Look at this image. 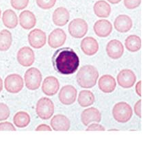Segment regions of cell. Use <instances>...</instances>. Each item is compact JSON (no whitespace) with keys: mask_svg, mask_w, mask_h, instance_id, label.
<instances>
[{"mask_svg":"<svg viewBox=\"0 0 154 152\" xmlns=\"http://www.w3.org/2000/svg\"><path fill=\"white\" fill-rule=\"evenodd\" d=\"M106 1H108V2H110V4H117L119 3H120V2H121V0H106Z\"/></svg>","mask_w":154,"mask_h":152,"instance_id":"74e56055","label":"cell"},{"mask_svg":"<svg viewBox=\"0 0 154 152\" xmlns=\"http://www.w3.org/2000/svg\"><path fill=\"white\" fill-rule=\"evenodd\" d=\"M25 84L27 88L30 91H35L39 88L42 82V74L39 69L31 67L26 71L24 76Z\"/></svg>","mask_w":154,"mask_h":152,"instance_id":"5b68a950","label":"cell"},{"mask_svg":"<svg viewBox=\"0 0 154 152\" xmlns=\"http://www.w3.org/2000/svg\"><path fill=\"white\" fill-rule=\"evenodd\" d=\"M106 53L110 58L116 60L121 58L124 53L123 45L116 39L111 40L106 45Z\"/></svg>","mask_w":154,"mask_h":152,"instance_id":"4fadbf2b","label":"cell"},{"mask_svg":"<svg viewBox=\"0 0 154 152\" xmlns=\"http://www.w3.org/2000/svg\"><path fill=\"white\" fill-rule=\"evenodd\" d=\"M12 7L17 11L26 8L29 4V0H11Z\"/></svg>","mask_w":154,"mask_h":152,"instance_id":"f546056e","label":"cell"},{"mask_svg":"<svg viewBox=\"0 0 154 152\" xmlns=\"http://www.w3.org/2000/svg\"><path fill=\"white\" fill-rule=\"evenodd\" d=\"M39 8L44 10H49L55 6L56 0H36Z\"/></svg>","mask_w":154,"mask_h":152,"instance_id":"f1b7e54d","label":"cell"},{"mask_svg":"<svg viewBox=\"0 0 154 152\" xmlns=\"http://www.w3.org/2000/svg\"><path fill=\"white\" fill-rule=\"evenodd\" d=\"M2 89H3V81H2V79L0 78V93H1Z\"/></svg>","mask_w":154,"mask_h":152,"instance_id":"f35d334b","label":"cell"},{"mask_svg":"<svg viewBox=\"0 0 154 152\" xmlns=\"http://www.w3.org/2000/svg\"><path fill=\"white\" fill-rule=\"evenodd\" d=\"M114 26L117 32L120 33H126L132 28L133 22L130 17L127 14H120L116 17Z\"/></svg>","mask_w":154,"mask_h":152,"instance_id":"ac0fdd59","label":"cell"},{"mask_svg":"<svg viewBox=\"0 0 154 152\" xmlns=\"http://www.w3.org/2000/svg\"><path fill=\"white\" fill-rule=\"evenodd\" d=\"M116 80L119 85L122 88H130L136 83V76L132 70L125 69L119 72Z\"/></svg>","mask_w":154,"mask_h":152,"instance_id":"9c48e42d","label":"cell"},{"mask_svg":"<svg viewBox=\"0 0 154 152\" xmlns=\"http://www.w3.org/2000/svg\"><path fill=\"white\" fill-rule=\"evenodd\" d=\"M125 46L127 50L130 52H136L141 48V39L140 37L135 34L130 35L125 41Z\"/></svg>","mask_w":154,"mask_h":152,"instance_id":"484cf974","label":"cell"},{"mask_svg":"<svg viewBox=\"0 0 154 152\" xmlns=\"http://www.w3.org/2000/svg\"><path fill=\"white\" fill-rule=\"evenodd\" d=\"M66 40V34L65 32L61 28H56L49 34L48 45L51 48H58L65 43Z\"/></svg>","mask_w":154,"mask_h":152,"instance_id":"7c38bea8","label":"cell"},{"mask_svg":"<svg viewBox=\"0 0 154 152\" xmlns=\"http://www.w3.org/2000/svg\"><path fill=\"white\" fill-rule=\"evenodd\" d=\"M93 30L97 36L105 38L110 36L112 32V25L108 20H98L94 24Z\"/></svg>","mask_w":154,"mask_h":152,"instance_id":"2e32d148","label":"cell"},{"mask_svg":"<svg viewBox=\"0 0 154 152\" xmlns=\"http://www.w3.org/2000/svg\"><path fill=\"white\" fill-rule=\"evenodd\" d=\"M0 131H16V128L10 122H2L0 123Z\"/></svg>","mask_w":154,"mask_h":152,"instance_id":"d6a6232c","label":"cell"},{"mask_svg":"<svg viewBox=\"0 0 154 152\" xmlns=\"http://www.w3.org/2000/svg\"><path fill=\"white\" fill-rule=\"evenodd\" d=\"M12 43L11 32L8 29H3L0 32V51H6L11 48Z\"/></svg>","mask_w":154,"mask_h":152,"instance_id":"4316f807","label":"cell"},{"mask_svg":"<svg viewBox=\"0 0 154 152\" xmlns=\"http://www.w3.org/2000/svg\"><path fill=\"white\" fill-rule=\"evenodd\" d=\"M28 39L29 45L32 47L34 49H40L46 44L47 36L43 30L36 28L29 32Z\"/></svg>","mask_w":154,"mask_h":152,"instance_id":"30bf717a","label":"cell"},{"mask_svg":"<svg viewBox=\"0 0 154 152\" xmlns=\"http://www.w3.org/2000/svg\"><path fill=\"white\" fill-rule=\"evenodd\" d=\"M112 115L115 121L118 123H125L132 117V108L125 101L119 102L113 107Z\"/></svg>","mask_w":154,"mask_h":152,"instance_id":"3957f363","label":"cell"},{"mask_svg":"<svg viewBox=\"0 0 154 152\" xmlns=\"http://www.w3.org/2000/svg\"><path fill=\"white\" fill-rule=\"evenodd\" d=\"M13 122L17 128H24L30 123V116L26 112L19 111L14 116Z\"/></svg>","mask_w":154,"mask_h":152,"instance_id":"83f0119b","label":"cell"},{"mask_svg":"<svg viewBox=\"0 0 154 152\" xmlns=\"http://www.w3.org/2000/svg\"><path fill=\"white\" fill-rule=\"evenodd\" d=\"M136 92L139 97H141V81H138L136 84Z\"/></svg>","mask_w":154,"mask_h":152,"instance_id":"8d00e7d4","label":"cell"},{"mask_svg":"<svg viewBox=\"0 0 154 152\" xmlns=\"http://www.w3.org/2000/svg\"><path fill=\"white\" fill-rule=\"evenodd\" d=\"M36 112L37 115L43 120H48L54 113V104L50 99L42 98L36 104Z\"/></svg>","mask_w":154,"mask_h":152,"instance_id":"277c9868","label":"cell"},{"mask_svg":"<svg viewBox=\"0 0 154 152\" xmlns=\"http://www.w3.org/2000/svg\"><path fill=\"white\" fill-rule=\"evenodd\" d=\"M2 22L4 26L9 29H14L18 25V17L15 13L11 9H8L5 11L2 15Z\"/></svg>","mask_w":154,"mask_h":152,"instance_id":"cb8c5ba5","label":"cell"},{"mask_svg":"<svg viewBox=\"0 0 154 152\" xmlns=\"http://www.w3.org/2000/svg\"><path fill=\"white\" fill-rule=\"evenodd\" d=\"M99 88L105 93H110L115 91L116 83L115 78L110 75H103L99 79Z\"/></svg>","mask_w":154,"mask_h":152,"instance_id":"ffe728a7","label":"cell"},{"mask_svg":"<svg viewBox=\"0 0 154 152\" xmlns=\"http://www.w3.org/2000/svg\"><path fill=\"white\" fill-rule=\"evenodd\" d=\"M134 113H136V115H137L139 118L141 117V99L138 100L136 102V104L134 105Z\"/></svg>","mask_w":154,"mask_h":152,"instance_id":"e575fe53","label":"cell"},{"mask_svg":"<svg viewBox=\"0 0 154 152\" xmlns=\"http://www.w3.org/2000/svg\"><path fill=\"white\" fill-rule=\"evenodd\" d=\"M23 78L19 74H10L4 80L5 88L8 93L16 94L19 93L23 88Z\"/></svg>","mask_w":154,"mask_h":152,"instance_id":"52a82bcc","label":"cell"},{"mask_svg":"<svg viewBox=\"0 0 154 152\" xmlns=\"http://www.w3.org/2000/svg\"><path fill=\"white\" fill-rule=\"evenodd\" d=\"M80 47L84 54L88 56H92L97 53L99 46L97 41L95 39L91 36H87L82 40Z\"/></svg>","mask_w":154,"mask_h":152,"instance_id":"9a60e30c","label":"cell"},{"mask_svg":"<svg viewBox=\"0 0 154 152\" xmlns=\"http://www.w3.org/2000/svg\"><path fill=\"white\" fill-rule=\"evenodd\" d=\"M105 128L98 123H93L89 125L86 128V131H105Z\"/></svg>","mask_w":154,"mask_h":152,"instance_id":"836d02e7","label":"cell"},{"mask_svg":"<svg viewBox=\"0 0 154 152\" xmlns=\"http://www.w3.org/2000/svg\"><path fill=\"white\" fill-rule=\"evenodd\" d=\"M70 19V14L68 10L64 7H59L54 11L52 19L54 23L57 26H64L68 23Z\"/></svg>","mask_w":154,"mask_h":152,"instance_id":"44dd1931","label":"cell"},{"mask_svg":"<svg viewBox=\"0 0 154 152\" xmlns=\"http://www.w3.org/2000/svg\"><path fill=\"white\" fill-rule=\"evenodd\" d=\"M51 61L54 69L62 75L73 74L79 65L78 56L70 47H63L56 50Z\"/></svg>","mask_w":154,"mask_h":152,"instance_id":"6da1fadb","label":"cell"},{"mask_svg":"<svg viewBox=\"0 0 154 152\" xmlns=\"http://www.w3.org/2000/svg\"><path fill=\"white\" fill-rule=\"evenodd\" d=\"M36 18L33 12L24 11L19 14V24L24 29H30L36 26Z\"/></svg>","mask_w":154,"mask_h":152,"instance_id":"7402d4cb","label":"cell"},{"mask_svg":"<svg viewBox=\"0 0 154 152\" xmlns=\"http://www.w3.org/2000/svg\"><path fill=\"white\" fill-rule=\"evenodd\" d=\"M93 11L95 15L99 18H108L111 14V6L104 0H99L94 4Z\"/></svg>","mask_w":154,"mask_h":152,"instance_id":"603a6c76","label":"cell"},{"mask_svg":"<svg viewBox=\"0 0 154 152\" xmlns=\"http://www.w3.org/2000/svg\"><path fill=\"white\" fill-rule=\"evenodd\" d=\"M11 111L8 106L4 103H0V121H3L8 119Z\"/></svg>","mask_w":154,"mask_h":152,"instance_id":"4dcf8cb0","label":"cell"},{"mask_svg":"<svg viewBox=\"0 0 154 152\" xmlns=\"http://www.w3.org/2000/svg\"><path fill=\"white\" fill-rule=\"evenodd\" d=\"M78 91L72 85H66L62 87L59 92L58 98L60 101L64 105L69 106L76 101Z\"/></svg>","mask_w":154,"mask_h":152,"instance_id":"ba28073f","label":"cell"},{"mask_svg":"<svg viewBox=\"0 0 154 152\" xmlns=\"http://www.w3.org/2000/svg\"><path fill=\"white\" fill-rule=\"evenodd\" d=\"M141 0H124V6L129 10L135 9L140 6Z\"/></svg>","mask_w":154,"mask_h":152,"instance_id":"1f68e13d","label":"cell"},{"mask_svg":"<svg viewBox=\"0 0 154 152\" xmlns=\"http://www.w3.org/2000/svg\"><path fill=\"white\" fill-rule=\"evenodd\" d=\"M36 131H51V128L46 124H41L36 128Z\"/></svg>","mask_w":154,"mask_h":152,"instance_id":"d590c367","label":"cell"},{"mask_svg":"<svg viewBox=\"0 0 154 152\" xmlns=\"http://www.w3.org/2000/svg\"><path fill=\"white\" fill-rule=\"evenodd\" d=\"M81 119L84 125L87 126L92 123H99L101 120V114L97 108L91 107L82 113Z\"/></svg>","mask_w":154,"mask_h":152,"instance_id":"5bb4252c","label":"cell"},{"mask_svg":"<svg viewBox=\"0 0 154 152\" xmlns=\"http://www.w3.org/2000/svg\"><path fill=\"white\" fill-rule=\"evenodd\" d=\"M17 59L18 63L23 67H30L35 60V55L30 47H23L17 52Z\"/></svg>","mask_w":154,"mask_h":152,"instance_id":"8fae6325","label":"cell"},{"mask_svg":"<svg viewBox=\"0 0 154 152\" xmlns=\"http://www.w3.org/2000/svg\"><path fill=\"white\" fill-rule=\"evenodd\" d=\"M51 127L55 131H68L71 127V121L63 114H56L51 120Z\"/></svg>","mask_w":154,"mask_h":152,"instance_id":"d6986e66","label":"cell"},{"mask_svg":"<svg viewBox=\"0 0 154 152\" xmlns=\"http://www.w3.org/2000/svg\"><path fill=\"white\" fill-rule=\"evenodd\" d=\"M60 88L58 79L54 76H48L44 79L42 84V91L48 96L56 95Z\"/></svg>","mask_w":154,"mask_h":152,"instance_id":"e0dca14e","label":"cell"},{"mask_svg":"<svg viewBox=\"0 0 154 152\" xmlns=\"http://www.w3.org/2000/svg\"><path fill=\"white\" fill-rule=\"evenodd\" d=\"M1 14H2V11H1V9H0V18H1Z\"/></svg>","mask_w":154,"mask_h":152,"instance_id":"ab89813d","label":"cell"},{"mask_svg":"<svg viewBox=\"0 0 154 152\" xmlns=\"http://www.w3.org/2000/svg\"><path fill=\"white\" fill-rule=\"evenodd\" d=\"M70 35L75 39H82L88 32V26L85 20L77 18L70 22L68 27Z\"/></svg>","mask_w":154,"mask_h":152,"instance_id":"8992f818","label":"cell"},{"mask_svg":"<svg viewBox=\"0 0 154 152\" xmlns=\"http://www.w3.org/2000/svg\"><path fill=\"white\" fill-rule=\"evenodd\" d=\"M95 101V95L91 91H88V90H83V91L79 92L78 101L80 106L83 107V108L88 107L93 105Z\"/></svg>","mask_w":154,"mask_h":152,"instance_id":"d4e9b609","label":"cell"},{"mask_svg":"<svg viewBox=\"0 0 154 152\" xmlns=\"http://www.w3.org/2000/svg\"><path fill=\"white\" fill-rule=\"evenodd\" d=\"M99 78V72L93 65H85L79 69L76 76L77 82L83 88L95 86Z\"/></svg>","mask_w":154,"mask_h":152,"instance_id":"7a4b0ae2","label":"cell"}]
</instances>
